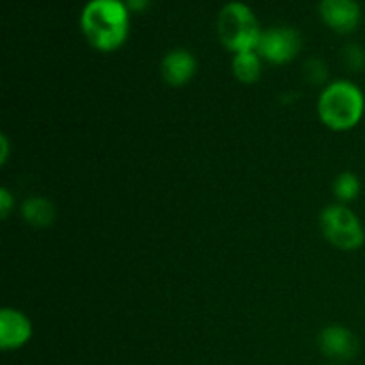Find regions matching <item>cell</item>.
Segmentation results:
<instances>
[{"label": "cell", "mask_w": 365, "mask_h": 365, "mask_svg": "<svg viewBox=\"0 0 365 365\" xmlns=\"http://www.w3.org/2000/svg\"><path fill=\"white\" fill-rule=\"evenodd\" d=\"M196 68H198L196 57L189 50L175 48L164 56L160 63V75L171 88H182L191 82L196 75Z\"/></svg>", "instance_id": "9"}, {"label": "cell", "mask_w": 365, "mask_h": 365, "mask_svg": "<svg viewBox=\"0 0 365 365\" xmlns=\"http://www.w3.org/2000/svg\"><path fill=\"white\" fill-rule=\"evenodd\" d=\"M324 239L335 248L353 252L365 242V230L362 221L348 205L334 203L324 207L319 217Z\"/></svg>", "instance_id": "4"}, {"label": "cell", "mask_w": 365, "mask_h": 365, "mask_svg": "<svg viewBox=\"0 0 365 365\" xmlns=\"http://www.w3.org/2000/svg\"><path fill=\"white\" fill-rule=\"evenodd\" d=\"M360 189H362L360 178L353 171H342L334 182V195L342 205H348L353 200L359 198Z\"/></svg>", "instance_id": "12"}, {"label": "cell", "mask_w": 365, "mask_h": 365, "mask_svg": "<svg viewBox=\"0 0 365 365\" xmlns=\"http://www.w3.org/2000/svg\"><path fill=\"white\" fill-rule=\"evenodd\" d=\"M319 14L324 24L339 34L353 32L362 20V11L356 0H321Z\"/></svg>", "instance_id": "7"}, {"label": "cell", "mask_w": 365, "mask_h": 365, "mask_svg": "<svg viewBox=\"0 0 365 365\" xmlns=\"http://www.w3.org/2000/svg\"><path fill=\"white\" fill-rule=\"evenodd\" d=\"M302 50V34L292 27H273L262 31L257 52L273 64H285L296 59Z\"/></svg>", "instance_id": "5"}, {"label": "cell", "mask_w": 365, "mask_h": 365, "mask_svg": "<svg viewBox=\"0 0 365 365\" xmlns=\"http://www.w3.org/2000/svg\"><path fill=\"white\" fill-rule=\"evenodd\" d=\"M128 16L123 0H89L81 13L82 34L100 52H113L127 41Z\"/></svg>", "instance_id": "1"}, {"label": "cell", "mask_w": 365, "mask_h": 365, "mask_svg": "<svg viewBox=\"0 0 365 365\" xmlns=\"http://www.w3.org/2000/svg\"><path fill=\"white\" fill-rule=\"evenodd\" d=\"M0 146H2V152H0V163L6 164L7 157H9V141H7L6 135L0 138Z\"/></svg>", "instance_id": "17"}, {"label": "cell", "mask_w": 365, "mask_h": 365, "mask_svg": "<svg viewBox=\"0 0 365 365\" xmlns=\"http://www.w3.org/2000/svg\"><path fill=\"white\" fill-rule=\"evenodd\" d=\"M32 337V323L21 310L2 309L0 312V348L20 349Z\"/></svg>", "instance_id": "8"}, {"label": "cell", "mask_w": 365, "mask_h": 365, "mask_svg": "<svg viewBox=\"0 0 365 365\" xmlns=\"http://www.w3.org/2000/svg\"><path fill=\"white\" fill-rule=\"evenodd\" d=\"M13 205H14V200L13 196H11V192L7 191V189H2V191H0V214H2V217L9 216Z\"/></svg>", "instance_id": "15"}, {"label": "cell", "mask_w": 365, "mask_h": 365, "mask_svg": "<svg viewBox=\"0 0 365 365\" xmlns=\"http://www.w3.org/2000/svg\"><path fill=\"white\" fill-rule=\"evenodd\" d=\"M341 59L349 71L365 70V48L359 43H346L341 50Z\"/></svg>", "instance_id": "14"}, {"label": "cell", "mask_w": 365, "mask_h": 365, "mask_svg": "<svg viewBox=\"0 0 365 365\" xmlns=\"http://www.w3.org/2000/svg\"><path fill=\"white\" fill-rule=\"evenodd\" d=\"M21 217L25 223L32 228H48L52 227L57 217L56 205L48 198L43 196H31L21 205Z\"/></svg>", "instance_id": "10"}, {"label": "cell", "mask_w": 365, "mask_h": 365, "mask_svg": "<svg viewBox=\"0 0 365 365\" xmlns=\"http://www.w3.org/2000/svg\"><path fill=\"white\" fill-rule=\"evenodd\" d=\"M217 36L230 52L257 50L262 36L260 25L253 11L242 2H228L217 16Z\"/></svg>", "instance_id": "3"}, {"label": "cell", "mask_w": 365, "mask_h": 365, "mask_svg": "<svg viewBox=\"0 0 365 365\" xmlns=\"http://www.w3.org/2000/svg\"><path fill=\"white\" fill-rule=\"evenodd\" d=\"M321 353L334 360H351L359 353V337L342 324H330L321 330L317 339Z\"/></svg>", "instance_id": "6"}, {"label": "cell", "mask_w": 365, "mask_h": 365, "mask_svg": "<svg viewBox=\"0 0 365 365\" xmlns=\"http://www.w3.org/2000/svg\"><path fill=\"white\" fill-rule=\"evenodd\" d=\"M232 71L241 84H255L262 75V57L259 56L257 50L234 53Z\"/></svg>", "instance_id": "11"}, {"label": "cell", "mask_w": 365, "mask_h": 365, "mask_svg": "<svg viewBox=\"0 0 365 365\" xmlns=\"http://www.w3.org/2000/svg\"><path fill=\"white\" fill-rule=\"evenodd\" d=\"M302 75L307 84L310 86H324L328 81V66L319 57H310L303 63Z\"/></svg>", "instance_id": "13"}, {"label": "cell", "mask_w": 365, "mask_h": 365, "mask_svg": "<svg viewBox=\"0 0 365 365\" xmlns=\"http://www.w3.org/2000/svg\"><path fill=\"white\" fill-rule=\"evenodd\" d=\"M365 110L362 89L351 81H335L324 86L317 102V114L324 127L346 132L360 123Z\"/></svg>", "instance_id": "2"}, {"label": "cell", "mask_w": 365, "mask_h": 365, "mask_svg": "<svg viewBox=\"0 0 365 365\" xmlns=\"http://www.w3.org/2000/svg\"><path fill=\"white\" fill-rule=\"evenodd\" d=\"M152 0H125V6H127L128 13H145L146 9L150 7Z\"/></svg>", "instance_id": "16"}]
</instances>
